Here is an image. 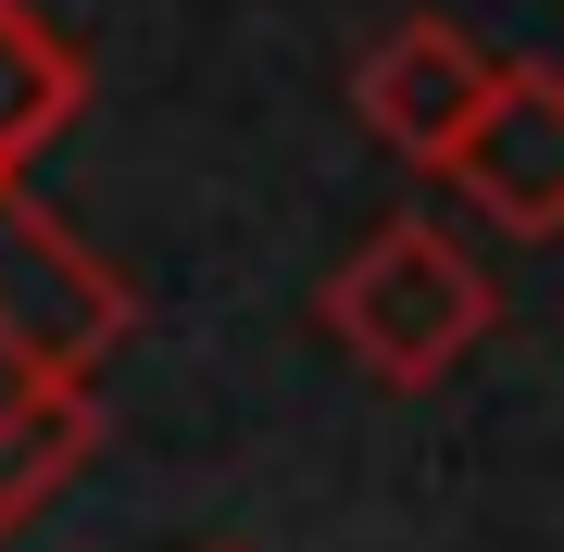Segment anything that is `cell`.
I'll use <instances>...</instances> for the list:
<instances>
[{"label": "cell", "instance_id": "7a4b0ae2", "mask_svg": "<svg viewBox=\"0 0 564 552\" xmlns=\"http://www.w3.org/2000/svg\"><path fill=\"white\" fill-rule=\"evenodd\" d=\"M0 339H13L39 377H63V389H88L126 339H139L126 264H101L25 176H0Z\"/></svg>", "mask_w": 564, "mask_h": 552}, {"label": "cell", "instance_id": "3957f363", "mask_svg": "<svg viewBox=\"0 0 564 552\" xmlns=\"http://www.w3.org/2000/svg\"><path fill=\"white\" fill-rule=\"evenodd\" d=\"M464 214H489L502 239H552L564 226V76L540 51L489 63V101L464 113V139L426 164Z\"/></svg>", "mask_w": 564, "mask_h": 552}, {"label": "cell", "instance_id": "6da1fadb", "mask_svg": "<svg viewBox=\"0 0 564 552\" xmlns=\"http://www.w3.org/2000/svg\"><path fill=\"white\" fill-rule=\"evenodd\" d=\"M314 327L339 339V365L364 389H402V402H414V389H440V377H464L489 351L502 277H489L440 214H389V226H364L339 264H326Z\"/></svg>", "mask_w": 564, "mask_h": 552}, {"label": "cell", "instance_id": "5b68a950", "mask_svg": "<svg viewBox=\"0 0 564 552\" xmlns=\"http://www.w3.org/2000/svg\"><path fill=\"white\" fill-rule=\"evenodd\" d=\"M76 113H88V51L39 0H0V176H25Z\"/></svg>", "mask_w": 564, "mask_h": 552}, {"label": "cell", "instance_id": "277c9868", "mask_svg": "<svg viewBox=\"0 0 564 552\" xmlns=\"http://www.w3.org/2000/svg\"><path fill=\"white\" fill-rule=\"evenodd\" d=\"M489 51L477 25H452V13H402V25H377L351 63V113H364V139L389 151V164H440V151L464 139V113L489 101Z\"/></svg>", "mask_w": 564, "mask_h": 552}, {"label": "cell", "instance_id": "8992f818", "mask_svg": "<svg viewBox=\"0 0 564 552\" xmlns=\"http://www.w3.org/2000/svg\"><path fill=\"white\" fill-rule=\"evenodd\" d=\"M88 452H101V402H88V389H51V402L0 414V540H13Z\"/></svg>", "mask_w": 564, "mask_h": 552}]
</instances>
